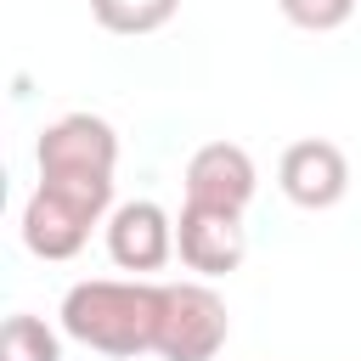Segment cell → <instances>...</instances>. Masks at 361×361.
<instances>
[{
    "label": "cell",
    "mask_w": 361,
    "mask_h": 361,
    "mask_svg": "<svg viewBox=\"0 0 361 361\" xmlns=\"http://www.w3.org/2000/svg\"><path fill=\"white\" fill-rule=\"evenodd\" d=\"M164 282H73L62 293V333L102 355H141L158 344Z\"/></svg>",
    "instance_id": "obj_1"
},
{
    "label": "cell",
    "mask_w": 361,
    "mask_h": 361,
    "mask_svg": "<svg viewBox=\"0 0 361 361\" xmlns=\"http://www.w3.org/2000/svg\"><path fill=\"white\" fill-rule=\"evenodd\" d=\"M39 180L51 186H68V192H85L96 203H113V169H118V135L107 118L96 113H68L56 124L39 130Z\"/></svg>",
    "instance_id": "obj_2"
},
{
    "label": "cell",
    "mask_w": 361,
    "mask_h": 361,
    "mask_svg": "<svg viewBox=\"0 0 361 361\" xmlns=\"http://www.w3.org/2000/svg\"><path fill=\"white\" fill-rule=\"evenodd\" d=\"M226 338H231V316L209 282H164L158 344H152L164 361H214Z\"/></svg>",
    "instance_id": "obj_3"
},
{
    "label": "cell",
    "mask_w": 361,
    "mask_h": 361,
    "mask_svg": "<svg viewBox=\"0 0 361 361\" xmlns=\"http://www.w3.org/2000/svg\"><path fill=\"white\" fill-rule=\"evenodd\" d=\"M102 214H107V203L39 180L34 197L23 203V243H28V254H39V259H73Z\"/></svg>",
    "instance_id": "obj_4"
},
{
    "label": "cell",
    "mask_w": 361,
    "mask_h": 361,
    "mask_svg": "<svg viewBox=\"0 0 361 361\" xmlns=\"http://www.w3.org/2000/svg\"><path fill=\"white\" fill-rule=\"evenodd\" d=\"M175 248H180V259H186L197 276H226V271H237L243 254H248L243 214L186 203V209H180V226H175Z\"/></svg>",
    "instance_id": "obj_5"
},
{
    "label": "cell",
    "mask_w": 361,
    "mask_h": 361,
    "mask_svg": "<svg viewBox=\"0 0 361 361\" xmlns=\"http://www.w3.org/2000/svg\"><path fill=\"white\" fill-rule=\"evenodd\" d=\"M254 186H259L254 158H248L237 141H209V147H197L192 164H186V203L243 214L248 197H254Z\"/></svg>",
    "instance_id": "obj_6"
},
{
    "label": "cell",
    "mask_w": 361,
    "mask_h": 361,
    "mask_svg": "<svg viewBox=\"0 0 361 361\" xmlns=\"http://www.w3.org/2000/svg\"><path fill=\"white\" fill-rule=\"evenodd\" d=\"M276 180L288 192V203L299 209H333L344 192H350V158L333 147V141H293L276 164Z\"/></svg>",
    "instance_id": "obj_7"
},
{
    "label": "cell",
    "mask_w": 361,
    "mask_h": 361,
    "mask_svg": "<svg viewBox=\"0 0 361 361\" xmlns=\"http://www.w3.org/2000/svg\"><path fill=\"white\" fill-rule=\"evenodd\" d=\"M107 254L113 265L124 271H158L169 254H175V226L158 203L135 197V203H118L113 220H107Z\"/></svg>",
    "instance_id": "obj_8"
},
{
    "label": "cell",
    "mask_w": 361,
    "mask_h": 361,
    "mask_svg": "<svg viewBox=\"0 0 361 361\" xmlns=\"http://www.w3.org/2000/svg\"><path fill=\"white\" fill-rule=\"evenodd\" d=\"M180 11V0H90V17L107 34H152Z\"/></svg>",
    "instance_id": "obj_9"
},
{
    "label": "cell",
    "mask_w": 361,
    "mask_h": 361,
    "mask_svg": "<svg viewBox=\"0 0 361 361\" xmlns=\"http://www.w3.org/2000/svg\"><path fill=\"white\" fill-rule=\"evenodd\" d=\"M0 361H62V344H56V333L39 316H6Z\"/></svg>",
    "instance_id": "obj_10"
},
{
    "label": "cell",
    "mask_w": 361,
    "mask_h": 361,
    "mask_svg": "<svg viewBox=\"0 0 361 361\" xmlns=\"http://www.w3.org/2000/svg\"><path fill=\"white\" fill-rule=\"evenodd\" d=\"M276 6H282V17H288L293 28H310V34L344 28L350 11H355V0H276Z\"/></svg>",
    "instance_id": "obj_11"
}]
</instances>
